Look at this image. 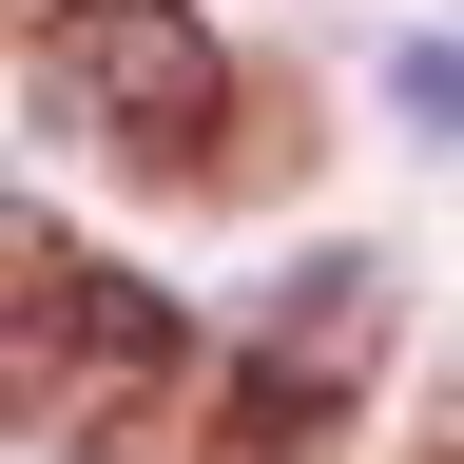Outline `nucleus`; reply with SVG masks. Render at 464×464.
Here are the masks:
<instances>
[{
	"label": "nucleus",
	"mask_w": 464,
	"mask_h": 464,
	"mask_svg": "<svg viewBox=\"0 0 464 464\" xmlns=\"http://www.w3.org/2000/svg\"><path fill=\"white\" fill-rule=\"evenodd\" d=\"M174 387H194V329H174L136 271L58 252L20 310H0V406H39V426H136V406H174Z\"/></svg>",
	"instance_id": "f03ea898"
},
{
	"label": "nucleus",
	"mask_w": 464,
	"mask_h": 464,
	"mask_svg": "<svg viewBox=\"0 0 464 464\" xmlns=\"http://www.w3.org/2000/svg\"><path fill=\"white\" fill-rule=\"evenodd\" d=\"M39 97L78 116L97 155L194 174L213 116H232V39L194 20V0H39Z\"/></svg>",
	"instance_id": "f257e3e1"
},
{
	"label": "nucleus",
	"mask_w": 464,
	"mask_h": 464,
	"mask_svg": "<svg viewBox=\"0 0 464 464\" xmlns=\"http://www.w3.org/2000/svg\"><path fill=\"white\" fill-rule=\"evenodd\" d=\"M39 271H58V232H39L20 194H0V310H20V290H39Z\"/></svg>",
	"instance_id": "7ed1b4c3"
}]
</instances>
